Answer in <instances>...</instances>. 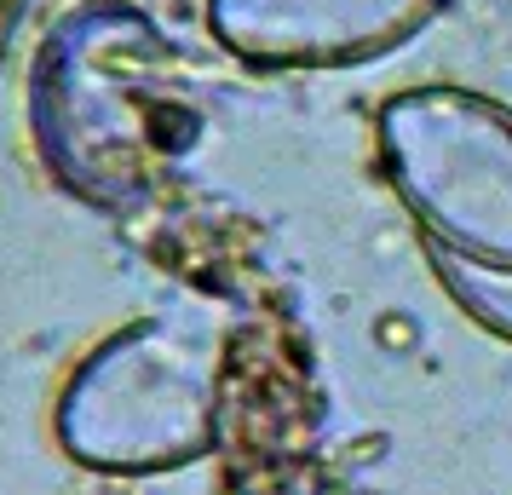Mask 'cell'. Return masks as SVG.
Segmentation results:
<instances>
[{"mask_svg": "<svg viewBox=\"0 0 512 495\" xmlns=\"http://www.w3.org/2000/svg\"><path fill=\"white\" fill-rule=\"evenodd\" d=\"M225 346L202 323L139 317L98 340L52 403V438L104 478L196 467L219 449Z\"/></svg>", "mask_w": 512, "mask_h": 495, "instance_id": "obj_2", "label": "cell"}, {"mask_svg": "<svg viewBox=\"0 0 512 495\" xmlns=\"http://www.w3.org/2000/svg\"><path fill=\"white\" fill-rule=\"evenodd\" d=\"M29 0H0V58H6V47H12V29H18V18H24Z\"/></svg>", "mask_w": 512, "mask_h": 495, "instance_id": "obj_6", "label": "cell"}, {"mask_svg": "<svg viewBox=\"0 0 512 495\" xmlns=\"http://www.w3.org/2000/svg\"><path fill=\"white\" fill-rule=\"evenodd\" d=\"M455 0H208V35L254 70H351L409 47Z\"/></svg>", "mask_w": 512, "mask_h": 495, "instance_id": "obj_4", "label": "cell"}, {"mask_svg": "<svg viewBox=\"0 0 512 495\" xmlns=\"http://www.w3.org/2000/svg\"><path fill=\"white\" fill-rule=\"evenodd\" d=\"M392 196L426 254L512 271V110L472 87H409L374 116Z\"/></svg>", "mask_w": 512, "mask_h": 495, "instance_id": "obj_3", "label": "cell"}, {"mask_svg": "<svg viewBox=\"0 0 512 495\" xmlns=\"http://www.w3.org/2000/svg\"><path fill=\"white\" fill-rule=\"evenodd\" d=\"M179 58L162 29L121 0L58 18L29 75V127L52 179L98 208L150 190L179 144Z\"/></svg>", "mask_w": 512, "mask_h": 495, "instance_id": "obj_1", "label": "cell"}, {"mask_svg": "<svg viewBox=\"0 0 512 495\" xmlns=\"http://www.w3.org/2000/svg\"><path fill=\"white\" fill-rule=\"evenodd\" d=\"M426 260H432L438 288L455 300V311H466L484 334L512 346V271H478V265H455L438 254H426Z\"/></svg>", "mask_w": 512, "mask_h": 495, "instance_id": "obj_5", "label": "cell"}]
</instances>
